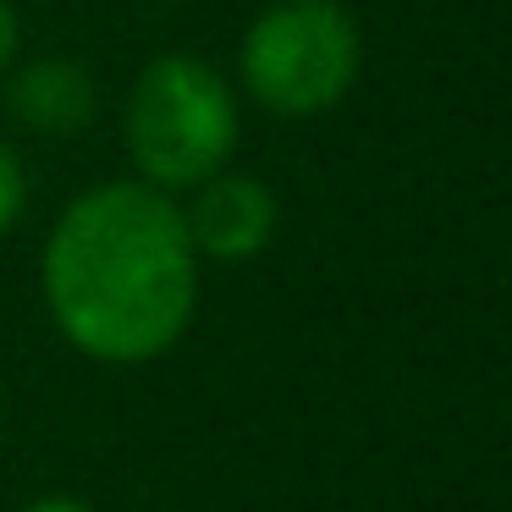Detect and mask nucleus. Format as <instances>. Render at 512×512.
<instances>
[{
    "label": "nucleus",
    "mask_w": 512,
    "mask_h": 512,
    "mask_svg": "<svg viewBox=\"0 0 512 512\" xmlns=\"http://www.w3.org/2000/svg\"><path fill=\"white\" fill-rule=\"evenodd\" d=\"M56 331L100 364H149L199 309V248L182 204L149 182H105L67 204L45 243Z\"/></svg>",
    "instance_id": "nucleus-1"
},
{
    "label": "nucleus",
    "mask_w": 512,
    "mask_h": 512,
    "mask_svg": "<svg viewBox=\"0 0 512 512\" xmlns=\"http://www.w3.org/2000/svg\"><path fill=\"white\" fill-rule=\"evenodd\" d=\"M122 138L138 182L160 193L199 188L204 177L226 171L237 149V100L210 61L160 56L133 78Z\"/></svg>",
    "instance_id": "nucleus-2"
},
{
    "label": "nucleus",
    "mask_w": 512,
    "mask_h": 512,
    "mask_svg": "<svg viewBox=\"0 0 512 512\" xmlns=\"http://www.w3.org/2000/svg\"><path fill=\"white\" fill-rule=\"evenodd\" d=\"M358 78V28L336 0H281L248 28L243 83L276 116H320Z\"/></svg>",
    "instance_id": "nucleus-3"
},
{
    "label": "nucleus",
    "mask_w": 512,
    "mask_h": 512,
    "mask_svg": "<svg viewBox=\"0 0 512 512\" xmlns=\"http://www.w3.org/2000/svg\"><path fill=\"white\" fill-rule=\"evenodd\" d=\"M276 193L248 171H215L182 210L199 259H254L276 237Z\"/></svg>",
    "instance_id": "nucleus-4"
},
{
    "label": "nucleus",
    "mask_w": 512,
    "mask_h": 512,
    "mask_svg": "<svg viewBox=\"0 0 512 512\" xmlns=\"http://www.w3.org/2000/svg\"><path fill=\"white\" fill-rule=\"evenodd\" d=\"M6 116L23 122L28 133L72 138L94 122V78L78 61L39 56L6 78Z\"/></svg>",
    "instance_id": "nucleus-5"
},
{
    "label": "nucleus",
    "mask_w": 512,
    "mask_h": 512,
    "mask_svg": "<svg viewBox=\"0 0 512 512\" xmlns=\"http://www.w3.org/2000/svg\"><path fill=\"white\" fill-rule=\"evenodd\" d=\"M28 204V177H23V160H17V149L0 138V232H12L17 215H23Z\"/></svg>",
    "instance_id": "nucleus-6"
},
{
    "label": "nucleus",
    "mask_w": 512,
    "mask_h": 512,
    "mask_svg": "<svg viewBox=\"0 0 512 512\" xmlns=\"http://www.w3.org/2000/svg\"><path fill=\"white\" fill-rule=\"evenodd\" d=\"M17 39H23V28H17L12 0H0V72L12 67V56H17Z\"/></svg>",
    "instance_id": "nucleus-7"
},
{
    "label": "nucleus",
    "mask_w": 512,
    "mask_h": 512,
    "mask_svg": "<svg viewBox=\"0 0 512 512\" xmlns=\"http://www.w3.org/2000/svg\"><path fill=\"white\" fill-rule=\"evenodd\" d=\"M23 512H94V507L78 501V496H39L34 507H23Z\"/></svg>",
    "instance_id": "nucleus-8"
}]
</instances>
